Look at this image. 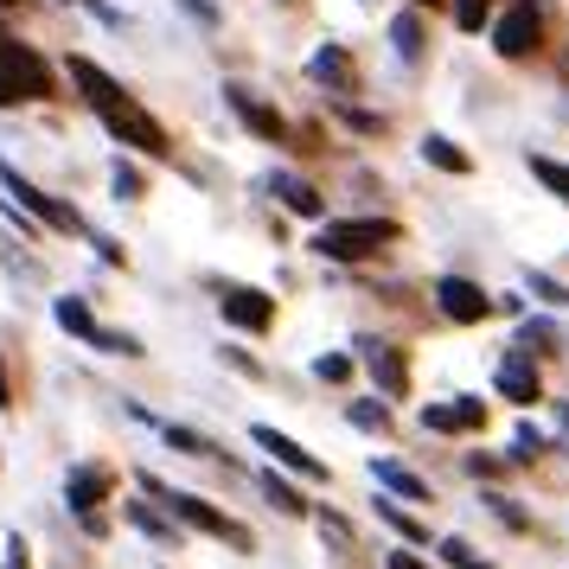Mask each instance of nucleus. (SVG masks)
I'll list each match as a JSON object with an SVG mask.
<instances>
[{
	"label": "nucleus",
	"mask_w": 569,
	"mask_h": 569,
	"mask_svg": "<svg viewBox=\"0 0 569 569\" xmlns=\"http://www.w3.org/2000/svg\"><path fill=\"white\" fill-rule=\"evenodd\" d=\"M71 83L83 90V103L97 109V122H103V129L116 134V141H122V148H141L148 160L167 154V129H160L154 116H141L129 90H122L116 78H103V71L90 64V58H71Z\"/></svg>",
	"instance_id": "f257e3e1"
},
{
	"label": "nucleus",
	"mask_w": 569,
	"mask_h": 569,
	"mask_svg": "<svg viewBox=\"0 0 569 569\" xmlns=\"http://www.w3.org/2000/svg\"><path fill=\"white\" fill-rule=\"evenodd\" d=\"M397 224L390 218H346V224H320L313 231V250L327 262H365V257H378L385 243H397Z\"/></svg>",
	"instance_id": "f03ea898"
},
{
	"label": "nucleus",
	"mask_w": 569,
	"mask_h": 569,
	"mask_svg": "<svg viewBox=\"0 0 569 569\" xmlns=\"http://www.w3.org/2000/svg\"><path fill=\"white\" fill-rule=\"evenodd\" d=\"M46 97H52V71H46V58L32 52V46L0 39V109L46 103Z\"/></svg>",
	"instance_id": "7ed1b4c3"
},
{
	"label": "nucleus",
	"mask_w": 569,
	"mask_h": 569,
	"mask_svg": "<svg viewBox=\"0 0 569 569\" xmlns=\"http://www.w3.org/2000/svg\"><path fill=\"white\" fill-rule=\"evenodd\" d=\"M0 186H7V192H13V199H20V206H27L32 218L46 224V231H64V237H78V231H83V218H78V211H71V206H58L52 192H39L32 180H20V173H13L7 160H0Z\"/></svg>",
	"instance_id": "20e7f679"
},
{
	"label": "nucleus",
	"mask_w": 569,
	"mask_h": 569,
	"mask_svg": "<svg viewBox=\"0 0 569 569\" xmlns=\"http://www.w3.org/2000/svg\"><path fill=\"white\" fill-rule=\"evenodd\" d=\"M218 308H224V320H231V327H243V333H262V327H276V301H269L262 288L224 282V288H218Z\"/></svg>",
	"instance_id": "39448f33"
},
{
	"label": "nucleus",
	"mask_w": 569,
	"mask_h": 569,
	"mask_svg": "<svg viewBox=\"0 0 569 569\" xmlns=\"http://www.w3.org/2000/svg\"><path fill=\"white\" fill-rule=\"evenodd\" d=\"M167 506H173V518H186L192 531H206V538H231L237 550H250V531L231 525V518L218 512V506H206V499H192V492H167Z\"/></svg>",
	"instance_id": "423d86ee"
},
{
	"label": "nucleus",
	"mask_w": 569,
	"mask_h": 569,
	"mask_svg": "<svg viewBox=\"0 0 569 569\" xmlns=\"http://www.w3.org/2000/svg\"><path fill=\"white\" fill-rule=\"evenodd\" d=\"M436 301H441V313H448V320H461V327H473V320H487V313H492V295L480 282H467V276H441Z\"/></svg>",
	"instance_id": "0eeeda50"
},
{
	"label": "nucleus",
	"mask_w": 569,
	"mask_h": 569,
	"mask_svg": "<svg viewBox=\"0 0 569 569\" xmlns=\"http://www.w3.org/2000/svg\"><path fill=\"white\" fill-rule=\"evenodd\" d=\"M538 39H543L538 7H512V13H499V20H492V46H499V58L538 52Z\"/></svg>",
	"instance_id": "6e6552de"
},
{
	"label": "nucleus",
	"mask_w": 569,
	"mask_h": 569,
	"mask_svg": "<svg viewBox=\"0 0 569 569\" xmlns=\"http://www.w3.org/2000/svg\"><path fill=\"white\" fill-rule=\"evenodd\" d=\"M250 436H257V448H262V455H276V461H282V467H295V473H301V480H327V461H313V455H308V448H301V441L276 436V429H269V422H257V429H250Z\"/></svg>",
	"instance_id": "1a4fd4ad"
},
{
	"label": "nucleus",
	"mask_w": 569,
	"mask_h": 569,
	"mask_svg": "<svg viewBox=\"0 0 569 569\" xmlns=\"http://www.w3.org/2000/svg\"><path fill=\"white\" fill-rule=\"evenodd\" d=\"M480 422H487V403H473V397L422 403V429H441V436H461V429H480Z\"/></svg>",
	"instance_id": "9d476101"
},
{
	"label": "nucleus",
	"mask_w": 569,
	"mask_h": 569,
	"mask_svg": "<svg viewBox=\"0 0 569 569\" xmlns=\"http://www.w3.org/2000/svg\"><path fill=\"white\" fill-rule=\"evenodd\" d=\"M109 492H116V473H109V467H78V473L64 480V499H71V512H83V518L97 512Z\"/></svg>",
	"instance_id": "9b49d317"
},
{
	"label": "nucleus",
	"mask_w": 569,
	"mask_h": 569,
	"mask_svg": "<svg viewBox=\"0 0 569 569\" xmlns=\"http://www.w3.org/2000/svg\"><path fill=\"white\" fill-rule=\"evenodd\" d=\"M499 390H506V403H538L543 385H538L531 352H506V359H499Z\"/></svg>",
	"instance_id": "f8f14e48"
},
{
	"label": "nucleus",
	"mask_w": 569,
	"mask_h": 569,
	"mask_svg": "<svg viewBox=\"0 0 569 569\" xmlns=\"http://www.w3.org/2000/svg\"><path fill=\"white\" fill-rule=\"evenodd\" d=\"M308 78L327 83L333 97H352V90H359V71H352V58L339 52V46H320V52L308 58Z\"/></svg>",
	"instance_id": "ddd939ff"
},
{
	"label": "nucleus",
	"mask_w": 569,
	"mask_h": 569,
	"mask_svg": "<svg viewBox=\"0 0 569 569\" xmlns=\"http://www.w3.org/2000/svg\"><path fill=\"white\" fill-rule=\"evenodd\" d=\"M365 365H371V378H378L385 397H403V390H410V365H403L397 346H365Z\"/></svg>",
	"instance_id": "4468645a"
},
{
	"label": "nucleus",
	"mask_w": 569,
	"mask_h": 569,
	"mask_svg": "<svg viewBox=\"0 0 569 569\" xmlns=\"http://www.w3.org/2000/svg\"><path fill=\"white\" fill-rule=\"evenodd\" d=\"M224 97H231V109L243 116V122H250V134H262V141H282V134H288V122H282V116H276V109H262L257 97H250V90H237V83H231Z\"/></svg>",
	"instance_id": "2eb2a0df"
},
{
	"label": "nucleus",
	"mask_w": 569,
	"mask_h": 569,
	"mask_svg": "<svg viewBox=\"0 0 569 569\" xmlns=\"http://www.w3.org/2000/svg\"><path fill=\"white\" fill-rule=\"evenodd\" d=\"M269 192H276L295 218H320V211H327V199H320L308 180H295V173H276V180H269Z\"/></svg>",
	"instance_id": "dca6fc26"
},
{
	"label": "nucleus",
	"mask_w": 569,
	"mask_h": 569,
	"mask_svg": "<svg viewBox=\"0 0 569 569\" xmlns=\"http://www.w3.org/2000/svg\"><path fill=\"white\" fill-rule=\"evenodd\" d=\"M371 480H378V487H390V492H403V499H429V487L416 480L410 467H397V461H371Z\"/></svg>",
	"instance_id": "f3484780"
},
{
	"label": "nucleus",
	"mask_w": 569,
	"mask_h": 569,
	"mask_svg": "<svg viewBox=\"0 0 569 569\" xmlns=\"http://www.w3.org/2000/svg\"><path fill=\"white\" fill-rule=\"evenodd\" d=\"M390 39H397V58H403V64H416L429 32H422V20H416V13H397V20H390Z\"/></svg>",
	"instance_id": "a211bd4d"
},
{
	"label": "nucleus",
	"mask_w": 569,
	"mask_h": 569,
	"mask_svg": "<svg viewBox=\"0 0 569 569\" xmlns=\"http://www.w3.org/2000/svg\"><path fill=\"white\" fill-rule=\"evenodd\" d=\"M52 313H58V327H64V333H78V339H90V333H97V313L83 308L78 295H64V301H58Z\"/></svg>",
	"instance_id": "6ab92c4d"
},
{
	"label": "nucleus",
	"mask_w": 569,
	"mask_h": 569,
	"mask_svg": "<svg viewBox=\"0 0 569 569\" xmlns=\"http://www.w3.org/2000/svg\"><path fill=\"white\" fill-rule=\"evenodd\" d=\"M422 160H436L441 173H467V167H473V160H467L448 134H429V141H422Z\"/></svg>",
	"instance_id": "aec40b11"
},
{
	"label": "nucleus",
	"mask_w": 569,
	"mask_h": 569,
	"mask_svg": "<svg viewBox=\"0 0 569 569\" xmlns=\"http://www.w3.org/2000/svg\"><path fill=\"white\" fill-rule=\"evenodd\" d=\"M262 492H269V506H276V512H288V518H301V512H308V506H301V492L282 487L276 473H262Z\"/></svg>",
	"instance_id": "412c9836"
},
{
	"label": "nucleus",
	"mask_w": 569,
	"mask_h": 569,
	"mask_svg": "<svg viewBox=\"0 0 569 569\" xmlns=\"http://www.w3.org/2000/svg\"><path fill=\"white\" fill-rule=\"evenodd\" d=\"M531 173H538V180L543 186H550V192H557V199H563V206H569V167H557V160H531Z\"/></svg>",
	"instance_id": "4be33fe9"
},
{
	"label": "nucleus",
	"mask_w": 569,
	"mask_h": 569,
	"mask_svg": "<svg viewBox=\"0 0 569 569\" xmlns=\"http://www.w3.org/2000/svg\"><path fill=\"white\" fill-rule=\"evenodd\" d=\"M492 13V0H455V20H461V32H480Z\"/></svg>",
	"instance_id": "5701e85b"
},
{
	"label": "nucleus",
	"mask_w": 569,
	"mask_h": 569,
	"mask_svg": "<svg viewBox=\"0 0 569 569\" xmlns=\"http://www.w3.org/2000/svg\"><path fill=\"white\" fill-rule=\"evenodd\" d=\"M90 346H103V352H116V359H134V352H141V346H134L129 333H103V327L90 333Z\"/></svg>",
	"instance_id": "b1692460"
},
{
	"label": "nucleus",
	"mask_w": 569,
	"mask_h": 569,
	"mask_svg": "<svg viewBox=\"0 0 569 569\" xmlns=\"http://www.w3.org/2000/svg\"><path fill=\"white\" fill-rule=\"evenodd\" d=\"M378 512H385V525H390V531H403L410 543H422V538H429V531H422V525H416L410 512H397V506H378Z\"/></svg>",
	"instance_id": "393cba45"
},
{
	"label": "nucleus",
	"mask_w": 569,
	"mask_h": 569,
	"mask_svg": "<svg viewBox=\"0 0 569 569\" xmlns=\"http://www.w3.org/2000/svg\"><path fill=\"white\" fill-rule=\"evenodd\" d=\"M441 557H448L455 569H487V563H480V557H473V550H467L461 538H441Z\"/></svg>",
	"instance_id": "a878e982"
},
{
	"label": "nucleus",
	"mask_w": 569,
	"mask_h": 569,
	"mask_svg": "<svg viewBox=\"0 0 569 569\" xmlns=\"http://www.w3.org/2000/svg\"><path fill=\"white\" fill-rule=\"evenodd\" d=\"M167 441H173V448H186V455H199V461H211V441H199L192 429H167Z\"/></svg>",
	"instance_id": "bb28decb"
},
{
	"label": "nucleus",
	"mask_w": 569,
	"mask_h": 569,
	"mask_svg": "<svg viewBox=\"0 0 569 569\" xmlns=\"http://www.w3.org/2000/svg\"><path fill=\"white\" fill-rule=\"evenodd\" d=\"M352 422H359V429H385L390 410H385V403H352Z\"/></svg>",
	"instance_id": "cd10ccee"
},
{
	"label": "nucleus",
	"mask_w": 569,
	"mask_h": 569,
	"mask_svg": "<svg viewBox=\"0 0 569 569\" xmlns=\"http://www.w3.org/2000/svg\"><path fill=\"white\" fill-rule=\"evenodd\" d=\"M129 518L141 525V531H154V538H173V525H160V518L148 512V506H129Z\"/></svg>",
	"instance_id": "c85d7f7f"
},
{
	"label": "nucleus",
	"mask_w": 569,
	"mask_h": 569,
	"mask_svg": "<svg viewBox=\"0 0 569 569\" xmlns=\"http://www.w3.org/2000/svg\"><path fill=\"white\" fill-rule=\"evenodd\" d=\"M116 192H122V199H141V173H134V167H116Z\"/></svg>",
	"instance_id": "c756f323"
},
{
	"label": "nucleus",
	"mask_w": 569,
	"mask_h": 569,
	"mask_svg": "<svg viewBox=\"0 0 569 569\" xmlns=\"http://www.w3.org/2000/svg\"><path fill=\"white\" fill-rule=\"evenodd\" d=\"M313 371H320L327 385H346V371H352V365H346V359H339V352H333V359H320V365H313Z\"/></svg>",
	"instance_id": "7c9ffc66"
},
{
	"label": "nucleus",
	"mask_w": 569,
	"mask_h": 569,
	"mask_svg": "<svg viewBox=\"0 0 569 569\" xmlns=\"http://www.w3.org/2000/svg\"><path fill=\"white\" fill-rule=\"evenodd\" d=\"M550 339H557V333H550L543 320H531V327H525V346H550Z\"/></svg>",
	"instance_id": "2f4dec72"
},
{
	"label": "nucleus",
	"mask_w": 569,
	"mask_h": 569,
	"mask_svg": "<svg viewBox=\"0 0 569 569\" xmlns=\"http://www.w3.org/2000/svg\"><path fill=\"white\" fill-rule=\"evenodd\" d=\"M531 288H538L543 301H569V288H557V282H543V276H531Z\"/></svg>",
	"instance_id": "473e14b6"
},
{
	"label": "nucleus",
	"mask_w": 569,
	"mask_h": 569,
	"mask_svg": "<svg viewBox=\"0 0 569 569\" xmlns=\"http://www.w3.org/2000/svg\"><path fill=\"white\" fill-rule=\"evenodd\" d=\"M390 569H429L422 557H410V550H390Z\"/></svg>",
	"instance_id": "72a5a7b5"
},
{
	"label": "nucleus",
	"mask_w": 569,
	"mask_h": 569,
	"mask_svg": "<svg viewBox=\"0 0 569 569\" xmlns=\"http://www.w3.org/2000/svg\"><path fill=\"white\" fill-rule=\"evenodd\" d=\"M7 403H13V390H7V371H0V410H7Z\"/></svg>",
	"instance_id": "f704fd0d"
},
{
	"label": "nucleus",
	"mask_w": 569,
	"mask_h": 569,
	"mask_svg": "<svg viewBox=\"0 0 569 569\" xmlns=\"http://www.w3.org/2000/svg\"><path fill=\"white\" fill-rule=\"evenodd\" d=\"M410 7H429V0H410Z\"/></svg>",
	"instance_id": "c9c22d12"
},
{
	"label": "nucleus",
	"mask_w": 569,
	"mask_h": 569,
	"mask_svg": "<svg viewBox=\"0 0 569 569\" xmlns=\"http://www.w3.org/2000/svg\"><path fill=\"white\" fill-rule=\"evenodd\" d=\"M563 429H569V410H563Z\"/></svg>",
	"instance_id": "e433bc0d"
}]
</instances>
